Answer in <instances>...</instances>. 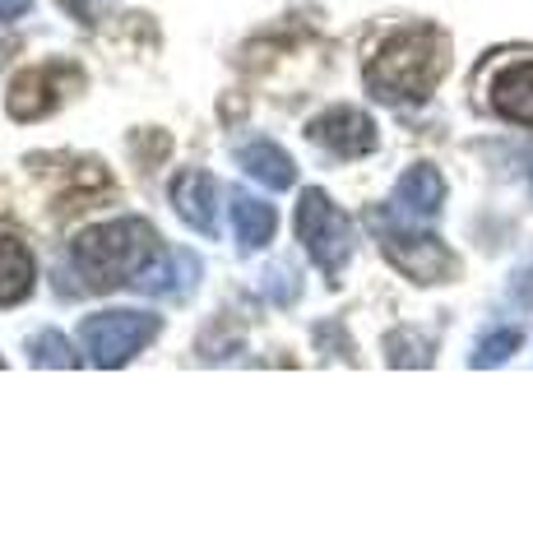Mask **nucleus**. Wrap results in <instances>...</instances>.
<instances>
[{
    "mask_svg": "<svg viewBox=\"0 0 533 556\" xmlns=\"http://www.w3.org/2000/svg\"><path fill=\"white\" fill-rule=\"evenodd\" d=\"M33 362L38 367H75V348H71V339L65 334H56V329H42L38 339H33Z\"/></svg>",
    "mask_w": 533,
    "mask_h": 556,
    "instance_id": "2eb2a0df",
    "label": "nucleus"
},
{
    "mask_svg": "<svg viewBox=\"0 0 533 556\" xmlns=\"http://www.w3.org/2000/svg\"><path fill=\"white\" fill-rule=\"evenodd\" d=\"M445 65H450V47L441 33L408 28L376 51V61L367 65V89L381 102H422L432 98Z\"/></svg>",
    "mask_w": 533,
    "mask_h": 556,
    "instance_id": "f257e3e1",
    "label": "nucleus"
},
{
    "mask_svg": "<svg viewBox=\"0 0 533 556\" xmlns=\"http://www.w3.org/2000/svg\"><path fill=\"white\" fill-rule=\"evenodd\" d=\"M232 228H237V241H242L246 251H261L274 241V228H279V214H274V204L246 195V190H237L232 195Z\"/></svg>",
    "mask_w": 533,
    "mask_h": 556,
    "instance_id": "f8f14e48",
    "label": "nucleus"
},
{
    "mask_svg": "<svg viewBox=\"0 0 533 556\" xmlns=\"http://www.w3.org/2000/svg\"><path fill=\"white\" fill-rule=\"evenodd\" d=\"M312 139L320 149H330L334 159H363L376 149V121L357 108H334L312 121Z\"/></svg>",
    "mask_w": 533,
    "mask_h": 556,
    "instance_id": "423d86ee",
    "label": "nucleus"
},
{
    "mask_svg": "<svg viewBox=\"0 0 533 556\" xmlns=\"http://www.w3.org/2000/svg\"><path fill=\"white\" fill-rule=\"evenodd\" d=\"M38 269H33V255L24 241H14V237H0V306H14V302H24L28 292H33V278Z\"/></svg>",
    "mask_w": 533,
    "mask_h": 556,
    "instance_id": "ddd939ff",
    "label": "nucleus"
},
{
    "mask_svg": "<svg viewBox=\"0 0 533 556\" xmlns=\"http://www.w3.org/2000/svg\"><path fill=\"white\" fill-rule=\"evenodd\" d=\"M158 232L149 228L144 218H116V223H102V228H89L79 241H75V269L89 278V288H122V283H135L153 255H158Z\"/></svg>",
    "mask_w": 533,
    "mask_h": 556,
    "instance_id": "f03ea898",
    "label": "nucleus"
},
{
    "mask_svg": "<svg viewBox=\"0 0 533 556\" xmlns=\"http://www.w3.org/2000/svg\"><path fill=\"white\" fill-rule=\"evenodd\" d=\"M200 283V260L191 251H158L149 265L135 274V292H149V298H191Z\"/></svg>",
    "mask_w": 533,
    "mask_h": 556,
    "instance_id": "6e6552de",
    "label": "nucleus"
},
{
    "mask_svg": "<svg viewBox=\"0 0 533 556\" xmlns=\"http://www.w3.org/2000/svg\"><path fill=\"white\" fill-rule=\"evenodd\" d=\"M381 247L390 255V265L404 269L413 283H441V278L455 269L450 251H445L436 237H427V232H394V228H385Z\"/></svg>",
    "mask_w": 533,
    "mask_h": 556,
    "instance_id": "39448f33",
    "label": "nucleus"
},
{
    "mask_svg": "<svg viewBox=\"0 0 533 556\" xmlns=\"http://www.w3.org/2000/svg\"><path fill=\"white\" fill-rule=\"evenodd\" d=\"M218 200H223V186L210 177V172H181L177 181H172V204H177V214L191 223L200 237H218L223 228V214H218Z\"/></svg>",
    "mask_w": 533,
    "mask_h": 556,
    "instance_id": "0eeeda50",
    "label": "nucleus"
},
{
    "mask_svg": "<svg viewBox=\"0 0 533 556\" xmlns=\"http://www.w3.org/2000/svg\"><path fill=\"white\" fill-rule=\"evenodd\" d=\"M529 186H533V153H529Z\"/></svg>",
    "mask_w": 533,
    "mask_h": 556,
    "instance_id": "f3484780",
    "label": "nucleus"
},
{
    "mask_svg": "<svg viewBox=\"0 0 533 556\" xmlns=\"http://www.w3.org/2000/svg\"><path fill=\"white\" fill-rule=\"evenodd\" d=\"M520 343H524L520 329H492V334L473 348L469 362H473V367H502L510 353H520Z\"/></svg>",
    "mask_w": 533,
    "mask_h": 556,
    "instance_id": "4468645a",
    "label": "nucleus"
},
{
    "mask_svg": "<svg viewBox=\"0 0 533 556\" xmlns=\"http://www.w3.org/2000/svg\"><path fill=\"white\" fill-rule=\"evenodd\" d=\"M297 237H302L306 255L316 260V269H325L330 278L343 274V265H348V255H353V223L325 190H302Z\"/></svg>",
    "mask_w": 533,
    "mask_h": 556,
    "instance_id": "7ed1b4c3",
    "label": "nucleus"
},
{
    "mask_svg": "<svg viewBox=\"0 0 533 556\" xmlns=\"http://www.w3.org/2000/svg\"><path fill=\"white\" fill-rule=\"evenodd\" d=\"M441 204H445V181H441V172L436 167H408L399 186H394V214H399L404 223H427V218H436L441 214Z\"/></svg>",
    "mask_w": 533,
    "mask_h": 556,
    "instance_id": "1a4fd4ad",
    "label": "nucleus"
},
{
    "mask_svg": "<svg viewBox=\"0 0 533 556\" xmlns=\"http://www.w3.org/2000/svg\"><path fill=\"white\" fill-rule=\"evenodd\" d=\"M158 339V316L149 311H102V316H89L79 329V343L89 353L93 367H126L135 353Z\"/></svg>",
    "mask_w": 533,
    "mask_h": 556,
    "instance_id": "20e7f679",
    "label": "nucleus"
},
{
    "mask_svg": "<svg viewBox=\"0 0 533 556\" xmlns=\"http://www.w3.org/2000/svg\"><path fill=\"white\" fill-rule=\"evenodd\" d=\"M33 5V0H0V24H10V20H20V14Z\"/></svg>",
    "mask_w": 533,
    "mask_h": 556,
    "instance_id": "dca6fc26",
    "label": "nucleus"
},
{
    "mask_svg": "<svg viewBox=\"0 0 533 556\" xmlns=\"http://www.w3.org/2000/svg\"><path fill=\"white\" fill-rule=\"evenodd\" d=\"M492 108L515 126H533V61L506 65L492 79Z\"/></svg>",
    "mask_w": 533,
    "mask_h": 556,
    "instance_id": "9d476101",
    "label": "nucleus"
},
{
    "mask_svg": "<svg viewBox=\"0 0 533 556\" xmlns=\"http://www.w3.org/2000/svg\"><path fill=\"white\" fill-rule=\"evenodd\" d=\"M529 298H533V274H529Z\"/></svg>",
    "mask_w": 533,
    "mask_h": 556,
    "instance_id": "a211bd4d",
    "label": "nucleus"
},
{
    "mask_svg": "<svg viewBox=\"0 0 533 556\" xmlns=\"http://www.w3.org/2000/svg\"><path fill=\"white\" fill-rule=\"evenodd\" d=\"M237 163H242L246 177H255L269 190H288L297 181V163L288 159V149H279L274 139H251V144L237 149Z\"/></svg>",
    "mask_w": 533,
    "mask_h": 556,
    "instance_id": "9b49d317",
    "label": "nucleus"
}]
</instances>
